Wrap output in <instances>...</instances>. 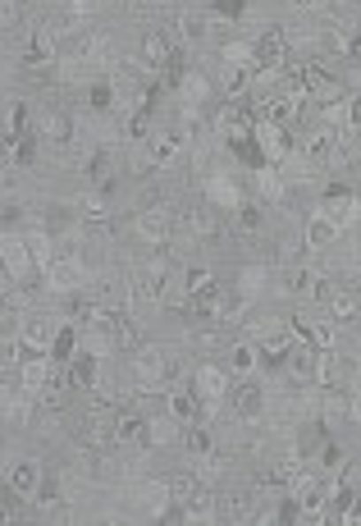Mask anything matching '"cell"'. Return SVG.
<instances>
[{"instance_id":"cell-31","label":"cell","mask_w":361,"mask_h":526,"mask_svg":"<svg viewBox=\"0 0 361 526\" xmlns=\"http://www.w3.org/2000/svg\"><path fill=\"white\" fill-rule=\"evenodd\" d=\"M183 449H188L192 458H206V454L215 449V435H211L206 426H197V421H188V426H183Z\"/></svg>"},{"instance_id":"cell-38","label":"cell","mask_w":361,"mask_h":526,"mask_svg":"<svg viewBox=\"0 0 361 526\" xmlns=\"http://www.w3.org/2000/svg\"><path fill=\"white\" fill-rule=\"evenodd\" d=\"M270 279H274L270 271H257V266H242V271H238V293H247V298H252V293H257V288H265Z\"/></svg>"},{"instance_id":"cell-40","label":"cell","mask_w":361,"mask_h":526,"mask_svg":"<svg viewBox=\"0 0 361 526\" xmlns=\"http://www.w3.org/2000/svg\"><path fill=\"white\" fill-rule=\"evenodd\" d=\"M320 421L329 426V421H348V399L343 393H329V399L320 403Z\"/></svg>"},{"instance_id":"cell-1","label":"cell","mask_w":361,"mask_h":526,"mask_svg":"<svg viewBox=\"0 0 361 526\" xmlns=\"http://www.w3.org/2000/svg\"><path fill=\"white\" fill-rule=\"evenodd\" d=\"M179 376V366H174V357L165 353V348H133V389L137 393H156V389H165Z\"/></svg>"},{"instance_id":"cell-17","label":"cell","mask_w":361,"mask_h":526,"mask_svg":"<svg viewBox=\"0 0 361 526\" xmlns=\"http://www.w3.org/2000/svg\"><path fill=\"white\" fill-rule=\"evenodd\" d=\"M42 476H46V471H42L37 462H14V467H10V476H5V485H10L14 499H37Z\"/></svg>"},{"instance_id":"cell-30","label":"cell","mask_w":361,"mask_h":526,"mask_svg":"<svg viewBox=\"0 0 361 526\" xmlns=\"http://www.w3.org/2000/svg\"><path fill=\"white\" fill-rule=\"evenodd\" d=\"M234 229L242 233V239H252V233H261V229H265V210H261V206H252V202L234 206Z\"/></svg>"},{"instance_id":"cell-7","label":"cell","mask_w":361,"mask_h":526,"mask_svg":"<svg viewBox=\"0 0 361 526\" xmlns=\"http://www.w3.org/2000/svg\"><path fill=\"white\" fill-rule=\"evenodd\" d=\"M293 499H297V508H302V517H307V522H325V513H329V485L320 476H307V471H302V481L293 485Z\"/></svg>"},{"instance_id":"cell-12","label":"cell","mask_w":361,"mask_h":526,"mask_svg":"<svg viewBox=\"0 0 361 526\" xmlns=\"http://www.w3.org/2000/svg\"><path fill=\"white\" fill-rule=\"evenodd\" d=\"M215 513H219V522H252L257 517V494L252 490H219Z\"/></svg>"},{"instance_id":"cell-25","label":"cell","mask_w":361,"mask_h":526,"mask_svg":"<svg viewBox=\"0 0 361 526\" xmlns=\"http://www.w3.org/2000/svg\"><path fill=\"white\" fill-rule=\"evenodd\" d=\"M183 421L179 416H147V444L151 449H165V444H179Z\"/></svg>"},{"instance_id":"cell-18","label":"cell","mask_w":361,"mask_h":526,"mask_svg":"<svg viewBox=\"0 0 361 526\" xmlns=\"http://www.w3.org/2000/svg\"><path fill=\"white\" fill-rule=\"evenodd\" d=\"M192 348H197L202 357H219V353H229V348H234V330H229V325H219V321H211L206 330L192 334Z\"/></svg>"},{"instance_id":"cell-24","label":"cell","mask_w":361,"mask_h":526,"mask_svg":"<svg viewBox=\"0 0 361 526\" xmlns=\"http://www.w3.org/2000/svg\"><path fill=\"white\" fill-rule=\"evenodd\" d=\"M206 202H211V206L234 210V206H242L247 197L234 188V179H229V174H211V179H206Z\"/></svg>"},{"instance_id":"cell-20","label":"cell","mask_w":361,"mask_h":526,"mask_svg":"<svg viewBox=\"0 0 361 526\" xmlns=\"http://www.w3.org/2000/svg\"><path fill=\"white\" fill-rule=\"evenodd\" d=\"M73 210H78V220H82V225H92V229H101V225L110 220V193H101V188H92V193H82V197L73 202Z\"/></svg>"},{"instance_id":"cell-26","label":"cell","mask_w":361,"mask_h":526,"mask_svg":"<svg viewBox=\"0 0 361 526\" xmlns=\"http://www.w3.org/2000/svg\"><path fill=\"white\" fill-rule=\"evenodd\" d=\"M179 96H183V105H206V96H211V78H206L202 69H183V78H179Z\"/></svg>"},{"instance_id":"cell-2","label":"cell","mask_w":361,"mask_h":526,"mask_svg":"<svg viewBox=\"0 0 361 526\" xmlns=\"http://www.w3.org/2000/svg\"><path fill=\"white\" fill-rule=\"evenodd\" d=\"M174 229H179V216L170 206H147L142 216L133 220V233H137V243H147L156 252H170L174 243Z\"/></svg>"},{"instance_id":"cell-10","label":"cell","mask_w":361,"mask_h":526,"mask_svg":"<svg viewBox=\"0 0 361 526\" xmlns=\"http://www.w3.org/2000/svg\"><path fill=\"white\" fill-rule=\"evenodd\" d=\"M320 210H325L329 220H339V229H343V225L361 220V197H357L352 188H339V183H329V193L320 197Z\"/></svg>"},{"instance_id":"cell-16","label":"cell","mask_w":361,"mask_h":526,"mask_svg":"<svg viewBox=\"0 0 361 526\" xmlns=\"http://www.w3.org/2000/svg\"><path fill=\"white\" fill-rule=\"evenodd\" d=\"M115 444H124V449L147 444V412L142 408H119L115 412Z\"/></svg>"},{"instance_id":"cell-28","label":"cell","mask_w":361,"mask_h":526,"mask_svg":"<svg viewBox=\"0 0 361 526\" xmlns=\"http://www.w3.org/2000/svg\"><path fill=\"white\" fill-rule=\"evenodd\" d=\"M219 60H225L229 69H252L257 65V46L247 42V37H234V42L219 46Z\"/></svg>"},{"instance_id":"cell-9","label":"cell","mask_w":361,"mask_h":526,"mask_svg":"<svg viewBox=\"0 0 361 526\" xmlns=\"http://www.w3.org/2000/svg\"><path fill=\"white\" fill-rule=\"evenodd\" d=\"M55 330H60V321H50V316L27 311V316H23V330H19V339H23V353H27V357H33V353H50V344H55Z\"/></svg>"},{"instance_id":"cell-22","label":"cell","mask_w":361,"mask_h":526,"mask_svg":"<svg viewBox=\"0 0 361 526\" xmlns=\"http://www.w3.org/2000/svg\"><path fill=\"white\" fill-rule=\"evenodd\" d=\"M325 307H329V321H334V325L361 321V298H357V288H334V298H329Z\"/></svg>"},{"instance_id":"cell-8","label":"cell","mask_w":361,"mask_h":526,"mask_svg":"<svg viewBox=\"0 0 361 526\" xmlns=\"http://www.w3.org/2000/svg\"><path fill=\"white\" fill-rule=\"evenodd\" d=\"M229 403H234V416L242 421V426H257L261 412H265V389H261L257 380H247V376H242V385L229 389Z\"/></svg>"},{"instance_id":"cell-45","label":"cell","mask_w":361,"mask_h":526,"mask_svg":"<svg viewBox=\"0 0 361 526\" xmlns=\"http://www.w3.org/2000/svg\"><path fill=\"white\" fill-rule=\"evenodd\" d=\"M357 266H361V243H357Z\"/></svg>"},{"instance_id":"cell-42","label":"cell","mask_w":361,"mask_h":526,"mask_svg":"<svg viewBox=\"0 0 361 526\" xmlns=\"http://www.w3.org/2000/svg\"><path fill=\"white\" fill-rule=\"evenodd\" d=\"M343 490H352V494H361V458H352V462L343 467Z\"/></svg>"},{"instance_id":"cell-13","label":"cell","mask_w":361,"mask_h":526,"mask_svg":"<svg viewBox=\"0 0 361 526\" xmlns=\"http://www.w3.org/2000/svg\"><path fill=\"white\" fill-rule=\"evenodd\" d=\"M252 138H257V147H261V156L270 165H280L284 156L293 151L288 147V128L284 124H270V119H257V128H252Z\"/></svg>"},{"instance_id":"cell-34","label":"cell","mask_w":361,"mask_h":526,"mask_svg":"<svg viewBox=\"0 0 361 526\" xmlns=\"http://www.w3.org/2000/svg\"><path fill=\"white\" fill-rule=\"evenodd\" d=\"M257 188L265 202H288V188H284V174H274L265 165H257Z\"/></svg>"},{"instance_id":"cell-39","label":"cell","mask_w":361,"mask_h":526,"mask_svg":"<svg viewBox=\"0 0 361 526\" xmlns=\"http://www.w3.org/2000/svg\"><path fill=\"white\" fill-rule=\"evenodd\" d=\"M211 284H215V271H211V266L183 271V288H188V293H202V288H211Z\"/></svg>"},{"instance_id":"cell-41","label":"cell","mask_w":361,"mask_h":526,"mask_svg":"<svg viewBox=\"0 0 361 526\" xmlns=\"http://www.w3.org/2000/svg\"><path fill=\"white\" fill-rule=\"evenodd\" d=\"M302 248H307V239H297V233H288V239H280V266H293V261L302 256Z\"/></svg>"},{"instance_id":"cell-44","label":"cell","mask_w":361,"mask_h":526,"mask_svg":"<svg viewBox=\"0 0 361 526\" xmlns=\"http://www.w3.org/2000/svg\"><path fill=\"white\" fill-rule=\"evenodd\" d=\"M348 56H352V60H357V65H361V28H357V33H352V37H348Z\"/></svg>"},{"instance_id":"cell-46","label":"cell","mask_w":361,"mask_h":526,"mask_svg":"<svg viewBox=\"0 0 361 526\" xmlns=\"http://www.w3.org/2000/svg\"><path fill=\"white\" fill-rule=\"evenodd\" d=\"M192 5H206V0H192Z\"/></svg>"},{"instance_id":"cell-6","label":"cell","mask_w":361,"mask_h":526,"mask_svg":"<svg viewBox=\"0 0 361 526\" xmlns=\"http://www.w3.org/2000/svg\"><path fill=\"white\" fill-rule=\"evenodd\" d=\"M46 284L50 288H60V293H73V288H82V279H88V275H82V256L73 252V248H65V252H55L50 261H46Z\"/></svg>"},{"instance_id":"cell-21","label":"cell","mask_w":361,"mask_h":526,"mask_svg":"<svg viewBox=\"0 0 361 526\" xmlns=\"http://www.w3.org/2000/svg\"><path fill=\"white\" fill-rule=\"evenodd\" d=\"M183 513H188V522H219V513H215V490H211V481H197V490L188 494Z\"/></svg>"},{"instance_id":"cell-11","label":"cell","mask_w":361,"mask_h":526,"mask_svg":"<svg viewBox=\"0 0 361 526\" xmlns=\"http://www.w3.org/2000/svg\"><path fill=\"white\" fill-rule=\"evenodd\" d=\"M174 37L170 33H165V28H147L142 33V65L151 69V73H165V69H170V60H174Z\"/></svg>"},{"instance_id":"cell-43","label":"cell","mask_w":361,"mask_h":526,"mask_svg":"<svg viewBox=\"0 0 361 526\" xmlns=\"http://www.w3.org/2000/svg\"><path fill=\"white\" fill-rule=\"evenodd\" d=\"M343 119H348V128H352V133H361V96H348V105H343Z\"/></svg>"},{"instance_id":"cell-4","label":"cell","mask_w":361,"mask_h":526,"mask_svg":"<svg viewBox=\"0 0 361 526\" xmlns=\"http://www.w3.org/2000/svg\"><path fill=\"white\" fill-rule=\"evenodd\" d=\"M192 389H197V399L206 403V412H215L229 399V371L219 362H202L197 371H192Z\"/></svg>"},{"instance_id":"cell-23","label":"cell","mask_w":361,"mask_h":526,"mask_svg":"<svg viewBox=\"0 0 361 526\" xmlns=\"http://www.w3.org/2000/svg\"><path fill=\"white\" fill-rule=\"evenodd\" d=\"M320 389H339L343 385V357L334 348H316V376H311Z\"/></svg>"},{"instance_id":"cell-29","label":"cell","mask_w":361,"mask_h":526,"mask_svg":"<svg viewBox=\"0 0 361 526\" xmlns=\"http://www.w3.org/2000/svg\"><path fill=\"white\" fill-rule=\"evenodd\" d=\"M55 56H60V46H55L50 33H33V37H27V46H23V60L27 65H50Z\"/></svg>"},{"instance_id":"cell-27","label":"cell","mask_w":361,"mask_h":526,"mask_svg":"<svg viewBox=\"0 0 361 526\" xmlns=\"http://www.w3.org/2000/svg\"><path fill=\"white\" fill-rule=\"evenodd\" d=\"M165 403H170V416H179L183 421V426H188V421H197L202 416V399H197V389H192V385H183V389H174L170 393V399H165Z\"/></svg>"},{"instance_id":"cell-5","label":"cell","mask_w":361,"mask_h":526,"mask_svg":"<svg viewBox=\"0 0 361 526\" xmlns=\"http://www.w3.org/2000/svg\"><path fill=\"white\" fill-rule=\"evenodd\" d=\"M252 46H257V73H284V65H288V33L284 28H265L261 37H252Z\"/></svg>"},{"instance_id":"cell-14","label":"cell","mask_w":361,"mask_h":526,"mask_svg":"<svg viewBox=\"0 0 361 526\" xmlns=\"http://www.w3.org/2000/svg\"><path fill=\"white\" fill-rule=\"evenodd\" d=\"M37 138L50 142V147H69V142H73V119H69V111H60V105L42 111V115H37Z\"/></svg>"},{"instance_id":"cell-37","label":"cell","mask_w":361,"mask_h":526,"mask_svg":"<svg viewBox=\"0 0 361 526\" xmlns=\"http://www.w3.org/2000/svg\"><path fill=\"white\" fill-rule=\"evenodd\" d=\"M27 252H33V261L46 271V261L55 256V243H50V233L46 229H37V233H27Z\"/></svg>"},{"instance_id":"cell-15","label":"cell","mask_w":361,"mask_h":526,"mask_svg":"<svg viewBox=\"0 0 361 526\" xmlns=\"http://www.w3.org/2000/svg\"><path fill=\"white\" fill-rule=\"evenodd\" d=\"M183 225H188V233H192V239H202V243H211V239H219V233H225V220H219V206H211V202L192 206L188 216H183Z\"/></svg>"},{"instance_id":"cell-19","label":"cell","mask_w":361,"mask_h":526,"mask_svg":"<svg viewBox=\"0 0 361 526\" xmlns=\"http://www.w3.org/2000/svg\"><path fill=\"white\" fill-rule=\"evenodd\" d=\"M302 239H307L311 252H329V243L339 239V220H329L325 210H311V216H307V233H302Z\"/></svg>"},{"instance_id":"cell-3","label":"cell","mask_w":361,"mask_h":526,"mask_svg":"<svg viewBox=\"0 0 361 526\" xmlns=\"http://www.w3.org/2000/svg\"><path fill=\"white\" fill-rule=\"evenodd\" d=\"M42 266L33 261V252H27V239H19V233H0V275L14 279V284H27Z\"/></svg>"},{"instance_id":"cell-35","label":"cell","mask_w":361,"mask_h":526,"mask_svg":"<svg viewBox=\"0 0 361 526\" xmlns=\"http://www.w3.org/2000/svg\"><path fill=\"white\" fill-rule=\"evenodd\" d=\"M252 366H257V344H234L229 348V371L234 376H252Z\"/></svg>"},{"instance_id":"cell-33","label":"cell","mask_w":361,"mask_h":526,"mask_svg":"<svg viewBox=\"0 0 361 526\" xmlns=\"http://www.w3.org/2000/svg\"><path fill=\"white\" fill-rule=\"evenodd\" d=\"M110 339H115V348H124V353L142 348V334H137V321H133L128 311H119V321H115V330H110Z\"/></svg>"},{"instance_id":"cell-32","label":"cell","mask_w":361,"mask_h":526,"mask_svg":"<svg viewBox=\"0 0 361 526\" xmlns=\"http://www.w3.org/2000/svg\"><path fill=\"white\" fill-rule=\"evenodd\" d=\"M219 92H225V101H242L247 92H252V69H225Z\"/></svg>"},{"instance_id":"cell-36","label":"cell","mask_w":361,"mask_h":526,"mask_svg":"<svg viewBox=\"0 0 361 526\" xmlns=\"http://www.w3.org/2000/svg\"><path fill=\"white\" fill-rule=\"evenodd\" d=\"M302 339H307V344L311 348H334V339H339V325L334 321H329V316H325V321H316L307 334H302Z\"/></svg>"}]
</instances>
